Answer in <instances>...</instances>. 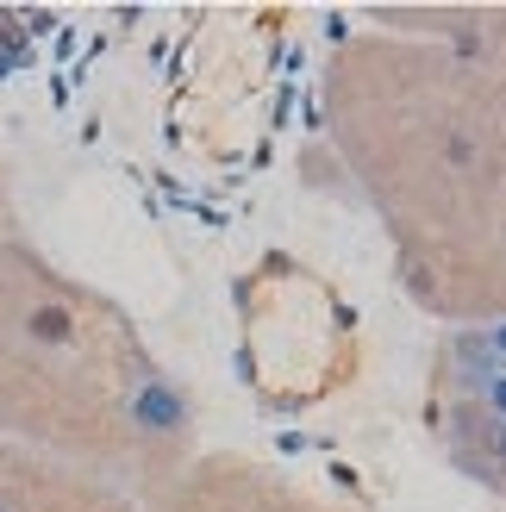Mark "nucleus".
Listing matches in <instances>:
<instances>
[{
	"label": "nucleus",
	"mask_w": 506,
	"mask_h": 512,
	"mask_svg": "<svg viewBox=\"0 0 506 512\" xmlns=\"http://www.w3.org/2000/svg\"><path fill=\"white\" fill-rule=\"evenodd\" d=\"M132 413H138V425H144V431H175V425H182V400H175L169 388H157V381H150V388L138 394Z\"/></svg>",
	"instance_id": "1"
},
{
	"label": "nucleus",
	"mask_w": 506,
	"mask_h": 512,
	"mask_svg": "<svg viewBox=\"0 0 506 512\" xmlns=\"http://www.w3.org/2000/svg\"><path fill=\"white\" fill-rule=\"evenodd\" d=\"M488 406H494V413L506 419V375H494V381H488Z\"/></svg>",
	"instance_id": "2"
},
{
	"label": "nucleus",
	"mask_w": 506,
	"mask_h": 512,
	"mask_svg": "<svg viewBox=\"0 0 506 512\" xmlns=\"http://www.w3.org/2000/svg\"><path fill=\"white\" fill-rule=\"evenodd\" d=\"M482 344H488V356H506V325H494V331H488Z\"/></svg>",
	"instance_id": "3"
},
{
	"label": "nucleus",
	"mask_w": 506,
	"mask_h": 512,
	"mask_svg": "<svg viewBox=\"0 0 506 512\" xmlns=\"http://www.w3.org/2000/svg\"><path fill=\"white\" fill-rule=\"evenodd\" d=\"M500 456H506V425H500Z\"/></svg>",
	"instance_id": "4"
}]
</instances>
